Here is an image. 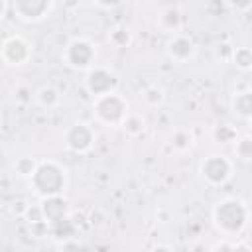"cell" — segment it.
I'll use <instances>...</instances> for the list:
<instances>
[{
	"label": "cell",
	"instance_id": "obj_1",
	"mask_svg": "<svg viewBox=\"0 0 252 252\" xmlns=\"http://www.w3.org/2000/svg\"><path fill=\"white\" fill-rule=\"evenodd\" d=\"M215 222L224 234L238 232L246 222V211L242 203L232 201V199L219 203V207L215 209Z\"/></svg>",
	"mask_w": 252,
	"mask_h": 252
},
{
	"label": "cell",
	"instance_id": "obj_2",
	"mask_svg": "<svg viewBox=\"0 0 252 252\" xmlns=\"http://www.w3.org/2000/svg\"><path fill=\"white\" fill-rule=\"evenodd\" d=\"M211 250H234V242H217L211 246Z\"/></svg>",
	"mask_w": 252,
	"mask_h": 252
}]
</instances>
